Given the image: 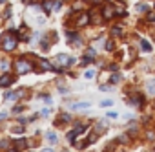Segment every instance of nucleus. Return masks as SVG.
I'll return each instance as SVG.
<instances>
[{
  "label": "nucleus",
  "mask_w": 155,
  "mask_h": 152,
  "mask_svg": "<svg viewBox=\"0 0 155 152\" xmlns=\"http://www.w3.org/2000/svg\"><path fill=\"white\" fill-rule=\"evenodd\" d=\"M115 15H117V9H113L111 6H108V8H104V9H102V17H104L106 20H110V19H113Z\"/></svg>",
  "instance_id": "obj_4"
},
{
  "label": "nucleus",
  "mask_w": 155,
  "mask_h": 152,
  "mask_svg": "<svg viewBox=\"0 0 155 152\" xmlns=\"http://www.w3.org/2000/svg\"><path fill=\"white\" fill-rule=\"evenodd\" d=\"M46 137H48V141H49L51 145H55V143H58V136H57L55 132H48V134H46Z\"/></svg>",
  "instance_id": "obj_9"
},
{
  "label": "nucleus",
  "mask_w": 155,
  "mask_h": 152,
  "mask_svg": "<svg viewBox=\"0 0 155 152\" xmlns=\"http://www.w3.org/2000/svg\"><path fill=\"white\" fill-rule=\"evenodd\" d=\"M69 119H71V116H69V114H62V116H60V117L55 121V125H57V126H60L62 123H68Z\"/></svg>",
  "instance_id": "obj_7"
},
{
  "label": "nucleus",
  "mask_w": 155,
  "mask_h": 152,
  "mask_svg": "<svg viewBox=\"0 0 155 152\" xmlns=\"http://www.w3.org/2000/svg\"><path fill=\"white\" fill-rule=\"evenodd\" d=\"M49 112H51L49 108H44V110H40V116H42V117H48V116H49Z\"/></svg>",
  "instance_id": "obj_20"
},
{
  "label": "nucleus",
  "mask_w": 155,
  "mask_h": 152,
  "mask_svg": "<svg viewBox=\"0 0 155 152\" xmlns=\"http://www.w3.org/2000/svg\"><path fill=\"white\" fill-rule=\"evenodd\" d=\"M57 62H60L62 66H68V64H71L73 62V59L69 57V55H66V53H60V55H57V59H55Z\"/></svg>",
  "instance_id": "obj_3"
},
{
  "label": "nucleus",
  "mask_w": 155,
  "mask_h": 152,
  "mask_svg": "<svg viewBox=\"0 0 155 152\" xmlns=\"http://www.w3.org/2000/svg\"><path fill=\"white\" fill-rule=\"evenodd\" d=\"M104 48H106V50H108V51H111V50H113V48H115V44H113V40H108V42H106V44H104Z\"/></svg>",
  "instance_id": "obj_16"
},
{
  "label": "nucleus",
  "mask_w": 155,
  "mask_h": 152,
  "mask_svg": "<svg viewBox=\"0 0 155 152\" xmlns=\"http://www.w3.org/2000/svg\"><path fill=\"white\" fill-rule=\"evenodd\" d=\"M17 147H22V148H24V147H26V139H24V137H22V139H17Z\"/></svg>",
  "instance_id": "obj_21"
},
{
  "label": "nucleus",
  "mask_w": 155,
  "mask_h": 152,
  "mask_svg": "<svg viewBox=\"0 0 155 152\" xmlns=\"http://www.w3.org/2000/svg\"><path fill=\"white\" fill-rule=\"evenodd\" d=\"M84 77H86V79H93V77H95V71H93V70H88V71L84 73Z\"/></svg>",
  "instance_id": "obj_15"
},
{
  "label": "nucleus",
  "mask_w": 155,
  "mask_h": 152,
  "mask_svg": "<svg viewBox=\"0 0 155 152\" xmlns=\"http://www.w3.org/2000/svg\"><path fill=\"white\" fill-rule=\"evenodd\" d=\"M88 2H90V4H102L104 0H88Z\"/></svg>",
  "instance_id": "obj_25"
},
{
  "label": "nucleus",
  "mask_w": 155,
  "mask_h": 152,
  "mask_svg": "<svg viewBox=\"0 0 155 152\" xmlns=\"http://www.w3.org/2000/svg\"><path fill=\"white\" fill-rule=\"evenodd\" d=\"M130 101H131V105H135V106H142V103H144L142 95H133Z\"/></svg>",
  "instance_id": "obj_8"
},
{
  "label": "nucleus",
  "mask_w": 155,
  "mask_h": 152,
  "mask_svg": "<svg viewBox=\"0 0 155 152\" xmlns=\"http://www.w3.org/2000/svg\"><path fill=\"white\" fill-rule=\"evenodd\" d=\"M148 19H150V20H155V15H153V13H151V15H150V17H148Z\"/></svg>",
  "instance_id": "obj_27"
},
{
  "label": "nucleus",
  "mask_w": 155,
  "mask_h": 152,
  "mask_svg": "<svg viewBox=\"0 0 155 152\" xmlns=\"http://www.w3.org/2000/svg\"><path fill=\"white\" fill-rule=\"evenodd\" d=\"M90 22V15L88 13H81L79 17H77V26H86Z\"/></svg>",
  "instance_id": "obj_5"
},
{
  "label": "nucleus",
  "mask_w": 155,
  "mask_h": 152,
  "mask_svg": "<svg viewBox=\"0 0 155 152\" xmlns=\"http://www.w3.org/2000/svg\"><path fill=\"white\" fill-rule=\"evenodd\" d=\"M95 55H97V53H95V50H88V51H86V60H93V59H95Z\"/></svg>",
  "instance_id": "obj_13"
},
{
  "label": "nucleus",
  "mask_w": 155,
  "mask_h": 152,
  "mask_svg": "<svg viewBox=\"0 0 155 152\" xmlns=\"http://www.w3.org/2000/svg\"><path fill=\"white\" fill-rule=\"evenodd\" d=\"M13 85V75H2L0 77V86H11Z\"/></svg>",
  "instance_id": "obj_6"
},
{
  "label": "nucleus",
  "mask_w": 155,
  "mask_h": 152,
  "mask_svg": "<svg viewBox=\"0 0 155 152\" xmlns=\"http://www.w3.org/2000/svg\"><path fill=\"white\" fill-rule=\"evenodd\" d=\"M111 33H113V35H120L122 31H120V28H113V29H111Z\"/></svg>",
  "instance_id": "obj_24"
},
{
  "label": "nucleus",
  "mask_w": 155,
  "mask_h": 152,
  "mask_svg": "<svg viewBox=\"0 0 155 152\" xmlns=\"http://www.w3.org/2000/svg\"><path fill=\"white\" fill-rule=\"evenodd\" d=\"M111 105H113V101H111V99H104V101L101 103V106H111Z\"/></svg>",
  "instance_id": "obj_18"
},
{
  "label": "nucleus",
  "mask_w": 155,
  "mask_h": 152,
  "mask_svg": "<svg viewBox=\"0 0 155 152\" xmlns=\"http://www.w3.org/2000/svg\"><path fill=\"white\" fill-rule=\"evenodd\" d=\"M106 116H108V117H111V119H115V117H119V114H117V112H108Z\"/></svg>",
  "instance_id": "obj_23"
},
{
  "label": "nucleus",
  "mask_w": 155,
  "mask_h": 152,
  "mask_svg": "<svg viewBox=\"0 0 155 152\" xmlns=\"http://www.w3.org/2000/svg\"><path fill=\"white\" fill-rule=\"evenodd\" d=\"M140 48H142V51H151L150 42H148V40H144V39H140Z\"/></svg>",
  "instance_id": "obj_12"
},
{
  "label": "nucleus",
  "mask_w": 155,
  "mask_h": 152,
  "mask_svg": "<svg viewBox=\"0 0 155 152\" xmlns=\"http://www.w3.org/2000/svg\"><path fill=\"white\" fill-rule=\"evenodd\" d=\"M119 79H120V77H119V75H117V73H115V75H113V77H111V83H117V81H119Z\"/></svg>",
  "instance_id": "obj_26"
},
{
  "label": "nucleus",
  "mask_w": 155,
  "mask_h": 152,
  "mask_svg": "<svg viewBox=\"0 0 155 152\" xmlns=\"http://www.w3.org/2000/svg\"><path fill=\"white\" fill-rule=\"evenodd\" d=\"M62 152H68V150H62Z\"/></svg>",
  "instance_id": "obj_31"
},
{
  "label": "nucleus",
  "mask_w": 155,
  "mask_h": 152,
  "mask_svg": "<svg viewBox=\"0 0 155 152\" xmlns=\"http://www.w3.org/2000/svg\"><path fill=\"white\" fill-rule=\"evenodd\" d=\"M18 95H20V92H9V94H6V101H15V99H18Z\"/></svg>",
  "instance_id": "obj_11"
},
{
  "label": "nucleus",
  "mask_w": 155,
  "mask_h": 152,
  "mask_svg": "<svg viewBox=\"0 0 155 152\" xmlns=\"http://www.w3.org/2000/svg\"><path fill=\"white\" fill-rule=\"evenodd\" d=\"M148 92L150 94H155V81H150L148 83Z\"/></svg>",
  "instance_id": "obj_14"
},
{
  "label": "nucleus",
  "mask_w": 155,
  "mask_h": 152,
  "mask_svg": "<svg viewBox=\"0 0 155 152\" xmlns=\"http://www.w3.org/2000/svg\"><path fill=\"white\" fill-rule=\"evenodd\" d=\"M18 40H20V39L17 37V33H15V31L6 33V35H4V39H2V42H0V48L6 50V51H11V50H15V48H17V42H18Z\"/></svg>",
  "instance_id": "obj_1"
},
{
  "label": "nucleus",
  "mask_w": 155,
  "mask_h": 152,
  "mask_svg": "<svg viewBox=\"0 0 155 152\" xmlns=\"http://www.w3.org/2000/svg\"><path fill=\"white\" fill-rule=\"evenodd\" d=\"M137 11H148V6L146 4H137Z\"/></svg>",
  "instance_id": "obj_17"
},
{
  "label": "nucleus",
  "mask_w": 155,
  "mask_h": 152,
  "mask_svg": "<svg viewBox=\"0 0 155 152\" xmlns=\"http://www.w3.org/2000/svg\"><path fill=\"white\" fill-rule=\"evenodd\" d=\"M31 68H33V64L28 62L26 59L17 60V71H18V73H28V71H31Z\"/></svg>",
  "instance_id": "obj_2"
},
{
  "label": "nucleus",
  "mask_w": 155,
  "mask_h": 152,
  "mask_svg": "<svg viewBox=\"0 0 155 152\" xmlns=\"http://www.w3.org/2000/svg\"><path fill=\"white\" fill-rule=\"evenodd\" d=\"M8 152H18V150H15V148H11V150H8Z\"/></svg>",
  "instance_id": "obj_29"
},
{
  "label": "nucleus",
  "mask_w": 155,
  "mask_h": 152,
  "mask_svg": "<svg viewBox=\"0 0 155 152\" xmlns=\"http://www.w3.org/2000/svg\"><path fill=\"white\" fill-rule=\"evenodd\" d=\"M40 152H53L51 148H44V150H40Z\"/></svg>",
  "instance_id": "obj_28"
},
{
  "label": "nucleus",
  "mask_w": 155,
  "mask_h": 152,
  "mask_svg": "<svg viewBox=\"0 0 155 152\" xmlns=\"http://www.w3.org/2000/svg\"><path fill=\"white\" fill-rule=\"evenodd\" d=\"M71 110H81V108H90V103H75V105H69Z\"/></svg>",
  "instance_id": "obj_10"
},
{
  "label": "nucleus",
  "mask_w": 155,
  "mask_h": 152,
  "mask_svg": "<svg viewBox=\"0 0 155 152\" xmlns=\"http://www.w3.org/2000/svg\"><path fill=\"white\" fill-rule=\"evenodd\" d=\"M40 99H44L48 105H51V97H49V95H40Z\"/></svg>",
  "instance_id": "obj_22"
},
{
  "label": "nucleus",
  "mask_w": 155,
  "mask_h": 152,
  "mask_svg": "<svg viewBox=\"0 0 155 152\" xmlns=\"http://www.w3.org/2000/svg\"><path fill=\"white\" fill-rule=\"evenodd\" d=\"M128 139H130V136H128V134H124V136H119V141H120V143H128Z\"/></svg>",
  "instance_id": "obj_19"
},
{
  "label": "nucleus",
  "mask_w": 155,
  "mask_h": 152,
  "mask_svg": "<svg viewBox=\"0 0 155 152\" xmlns=\"http://www.w3.org/2000/svg\"><path fill=\"white\" fill-rule=\"evenodd\" d=\"M4 2H6V0H0V4H4Z\"/></svg>",
  "instance_id": "obj_30"
}]
</instances>
